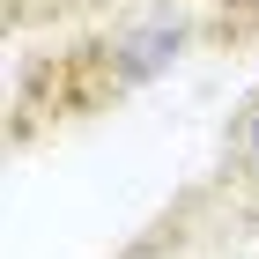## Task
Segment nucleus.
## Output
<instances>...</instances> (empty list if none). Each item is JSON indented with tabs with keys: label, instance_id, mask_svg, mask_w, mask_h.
<instances>
[{
	"label": "nucleus",
	"instance_id": "f257e3e1",
	"mask_svg": "<svg viewBox=\"0 0 259 259\" xmlns=\"http://www.w3.org/2000/svg\"><path fill=\"white\" fill-rule=\"evenodd\" d=\"M215 37H244L215 0H126L111 22H97L89 37H74L37 74L15 81V119H8V134L30 141L37 126L89 119L104 104L148 89L156 74H170L185 52H200V45H215Z\"/></svg>",
	"mask_w": 259,
	"mask_h": 259
},
{
	"label": "nucleus",
	"instance_id": "f03ea898",
	"mask_svg": "<svg viewBox=\"0 0 259 259\" xmlns=\"http://www.w3.org/2000/svg\"><path fill=\"white\" fill-rule=\"evenodd\" d=\"M126 259H259V215L237 207L215 178L170 207Z\"/></svg>",
	"mask_w": 259,
	"mask_h": 259
},
{
	"label": "nucleus",
	"instance_id": "7ed1b4c3",
	"mask_svg": "<svg viewBox=\"0 0 259 259\" xmlns=\"http://www.w3.org/2000/svg\"><path fill=\"white\" fill-rule=\"evenodd\" d=\"M215 185L237 200V207H252V215H259V89L237 104V119H230V134H222Z\"/></svg>",
	"mask_w": 259,
	"mask_h": 259
},
{
	"label": "nucleus",
	"instance_id": "20e7f679",
	"mask_svg": "<svg viewBox=\"0 0 259 259\" xmlns=\"http://www.w3.org/2000/svg\"><path fill=\"white\" fill-rule=\"evenodd\" d=\"M97 8H104V0H8V30H15V37H22V30H37V22H45V30H52V22H74V15H97Z\"/></svg>",
	"mask_w": 259,
	"mask_h": 259
},
{
	"label": "nucleus",
	"instance_id": "39448f33",
	"mask_svg": "<svg viewBox=\"0 0 259 259\" xmlns=\"http://www.w3.org/2000/svg\"><path fill=\"white\" fill-rule=\"evenodd\" d=\"M215 8H222V15H230V22H237L244 37H252V30H259V0H215Z\"/></svg>",
	"mask_w": 259,
	"mask_h": 259
}]
</instances>
